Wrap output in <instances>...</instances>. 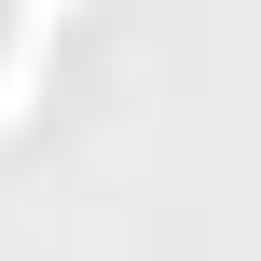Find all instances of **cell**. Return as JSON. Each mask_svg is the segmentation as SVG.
Instances as JSON below:
<instances>
[{"mask_svg": "<svg viewBox=\"0 0 261 261\" xmlns=\"http://www.w3.org/2000/svg\"><path fill=\"white\" fill-rule=\"evenodd\" d=\"M55 28H69V0H14V41H0V138L28 124V96H41V55H55Z\"/></svg>", "mask_w": 261, "mask_h": 261, "instance_id": "6da1fadb", "label": "cell"}]
</instances>
